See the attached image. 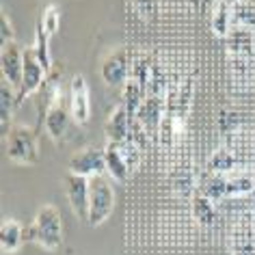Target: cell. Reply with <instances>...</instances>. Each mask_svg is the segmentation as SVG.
Here are the masks:
<instances>
[{
    "label": "cell",
    "mask_w": 255,
    "mask_h": 255,
    "mask_svg": "<svg viewBox=\"0 0 255 255\" xmlns=\"http://www.w3.org/2000/svg\"><path fill=\"white\" fill-rule=\"evenodd\" d=\"M199 190L212 201H227V199H245L255 195V175L236 171L227 175H212L208 173L199 184Z\"/></svg>",
    "instance_id": "6da1fadb"
},
{
    "label": "cell",
    "mask_w": 255,
    "mask_h": 255,
    "mask_svg": "<svg viewBox=\"0 0 255 255\" xmlns=\"http://www.w3.org/2000/svg\"><path fill=\"white\" fill-rule=\"evenodd\" d=\"M26 240L39 245L46 251H56L63 245V219L59 208L46 203L37 210L33 223L26 227Z\"/></svg>",
    "instance_id": "7a4b0ae2"
},
{
    "label": "cell",
    "mask_w": 255,
    "mask_h": 255,
    "mask_svg": "<svg viewBox=\"0 0 255 255\" xmlns=\"http://www.w3.org/2000/svg\"><path fill=\"white\" fill-rule=\"evenodd\" d=\"M7 143V156L11 162L24 164V167H33L39 162V136L33 128L15 124L4 136Z\"/></svg>",
    "instance_id": "3957f363"
},
{
    "label": "cell",
    "mask_w": 255,
    "mask_h": 255,
    "mask_svg": "<svg viewBox=\"0 0 255 255\" xmlns=\"http://www.w3.org/2000/svg\"><path fill=\"white\" fill-rule=\"evenodd\" d=\"M115 210V188L108 177L98 175L89 180V219L91 227H100Z\"/></svg>",
    "instance_id": "277c9868"
},
{
    "label": "cell",
    "mask_w": 255,
    "mask_h": 255,
    "mask_svg": "<svg viewBox=\"0 0 255 255\" xmlns=\"http://www.w3.org/2000/svg\"><path fill=\"white\" fill-rule=\"evenodd\" d=\"M132 74L130 52L126 46H115L102 56L100 61V78L108 87H124Z\"/></svg>",
    "instance_id": "5b68a950"
},
{
    "label": "cell",
    "mask_w": 255,
    "mask_h": 255,
    "mask_svg": "<svg viewBox=\"0 0 255 255\" xmlns=\"http://www.w3.org/2000/svg\"><path fill=\"white\" fill-rule=\"evenodd\" d=\"M46 78H48V72L43 69L41 61L37 59L35 48L33 46L24 48V72H22V85L17 89V104H24L28 98L39 93Z\"/></svg>",
    "instance_id": "8992f818"
},
{
    "label": "cell",
    "mask_w": 255,
    "mask_h": 255,
    "mask_svg": "<svg viewBox=\"0 0 255 255\" xmlns=\"http://www.w3.org/2000/svg\"><path fill=\"white\" fill-rule=\"evenodd\" d=\"M69 173L82 175V177H98L106 175V154L104 147H82L69 158L67 164Z\"/></svg>",
    "instance_id": "52a82bcc"
},
{
    "label": "cell",
    "mask_w": 255,
    "mask_h": 255,
    "mask_svg": "<svg viewBox=\"0 0 255 255\" xmlns=\"http://www.w3.org/2000/svg\"><path fill=\"white\" fill-rule=\"evenodd\" d=\"M232 255H255V216L240 212L229 232Z\"/></svg>",
    "instance_id": "ba28073f"
},
{
    "label": "cell",
    "mask_w": 255,
    "mask_h": 255,
    "mask_svg": "<svg viewBox=\"0 0 255 255\" xmlns=\"http://www.w3.org/2000/svg\"><path fill=\"white\" fill-rule=\"evenodd\" d=\"M63 190H65L67 203L78 221L89 219V177L67 173L63 175Z\"/></svg>",
    "instance_id": "9c48e42d"
},
{
    "label": "cell",
    "mask_w": 255,
    "mask_h": 255,
    "mask_svg": "<svg viewBox=\"0 0 255 255\" xmlns=\"http://www.w3.org/2000/svg\"><path fill=\"white\" fill-rule=\"evenodd\" d=\"M67 104L72 119L78 126H85L89 117H91V91H89L87 78L82 74H76L72 82H69V91H67Z\"/></svg>",
    "instance_id": "30bf717a"
},
{
    "label": "cell",
    "mask_w": 255,
    "mask_h": 255,
    "mask_svg": "<svg viewBox=\"0 0 255 255\" xmlns=\"http://www.w3.org/2000/svg\"><path fill=\"white\" fill-rule=\"evenodd\" d=\"M41 119H43V130H46V134L52 138L54 143H61L63 136L67 134V126H69V119H72L69 104H65L63 93L43 111Z\"/></svg>",
    "instance_id": "8fae6325"
},
{
    "label": "cell",
    "mask_w": 255,
    "mask_h": 255,
    "mask_svg": "<svg viewBox=\"0 0 255 255\" xmlns=\"http://www.w3.org/2000/svg\"><path fill=\"white\" fill-rule=\"evenodd\" d=\"M0 69H2V80H7L13 89H20L24 72V48H20L15 41L0 46Z\"/></svg>",
    "instance_id": "7c38bea8"
},
{
    "label": "cell",
    "mask_w": 255,
    "mask_h": 255,
    "mask_svg": "<svg viewBox=\"0 0 255 255\" xmlns=\"http://www.w3.org/2000/svg\"><path fill=\"white\" fill-rule=\"evenodd\" d=\"M171 184H173V193L177 197H193L195 195V171H193V156L186 149V154L177 156V162L171 173Z\"/></svg>",
    "instance_id": "4fadbf2b"
},
{
    "label": "cell",
    "mask_w": 255,
    "mask_h": 255,
    "mask_svg": "<svg viewBox=\"0 0 255 255\" xmlns=\"http://www.w3.org/2000/svg\"><path fill=\"white\" fill-rule=\"evenodd\" d=\"M130 126H132V117L128 113V108L121 102L119 106H115L111 115H108L106 124H104V134H106V143H121L130 138Z\"/></svg>",
    "instance_id": "5bb4252c"
},
{
    "label": "cell",
    "mask_w": 255,
    "mask_h": 255,
    "mask_svg": "<svg viewBox=\"0 0 255 255\" xmlns=\"http://www.w3.org/2000/svg\"><path fill=\"white\" fill-rule=\"evenodd\" d=\"M26 242V227L15 219H2L0 225V249L4 255H15Z\"/></svg>",
    "instance_id": "9a60e30c"
},
{
    "label": "cell",
    "mask_w": 255,
    "mask_h": 255,
    "mask_svg": "<svg viewBox=\"0 0 255 255\" xmlns=\"http://www.w3.org/2000/svg\"><path fill=\"white\" fill-rule=\"evenodd\" d=\"M225 43H227V54L229 56H234V59H238V61L251 59V54H253V30L232 26L229 35L225 37Z\"/></svg>",
    "instance_id": "2e32d148"
},
{
    "label": "cell",
    "mask_w": 255,
    "mask_h": 255,
    "mask_svg": "<svg viewBox=\"0 0 255 255\" xmlns=\"http://www.w3.org/2000/svg\"><path fill=\"white\" fill-rule=\"evenodd\" d=\"M190 212H193L195 223L201 225V227H214L216 221H219V208H216V201L206 197L201 190H197V193L190 197Z\"/></svg>",
    "instance_id": "e0dca14e"
},
{
    "label": "cell",
    "mask_w": 255,
    "mask_h": 255,
    "mask_svg": "<svg viewBox=\"0 0 255 255\" xmlns=\"http://www.w3.org/2000/svg\"><path fill=\"white\" fill-rule=\"evenodd\" d=\"M104 154H106V177L115 184H126L132 171L124 160V156H121L119 147L115 143H106Z\"/></svg>",
    "instance_id": "ac0fdd59"
},
{
    "label": "cell",
    "mask_w": 255,
    "mask_h": 255,
    "mask_svg": "<svg viewBox=\"0 0 255 255\" xmlns=\"http://www.w3.org/2000/svg\"><path fill=\"white\" fill-rule=\"evenodd\" d=\"M17 106V89H13L7 80L0 82V130H2V138L9 134L11 119H13V111Z\"/></svg>",
    "instance_id": "d6986e66"
},
{
    "label": "cell",
    "mask_w": 255,
    "mask_h": 255,
    "mask_svg": "<svg viewBox=\"0 0 255 255\" xmlns=\"http://www.w3.org/2000/svg\"><path fill=\"white\" fill-rule=\"evenodd\" d=\"M212 15H210V26H212V33L221 39H225L232 30V17H234V7L227 2V0H219L212 9Z\"/></svg>",
    "instance_id": "ffe728a7"
},
{
    "label": "cell",
    "mask_w": 255,
    "mask_h": 255,
    "mask_svg": "<svg viewBox=\"0 0 255 255\" xmlns=\"http://www.w3.org/2000/svg\"><path fill=\"white\" fill-rule=\"evenodd\" d=\"M238 171V160H236V154H232L229 149L221 147L216 149L208 160V173L212 175H227V173H236Z\"/></svg>",
    "instance_id": "44dd1931"
},
{
    "label": "cell",
    "mask_w": 255,
    "mask_h": 255,
    "mask_svg": "<svg viewBox=\"0 0 255 255\" xmlns=\"http://www.w3.org/2000/svg\"><path fill=\"white\" fill-rule=\"evenodd\" d=\"M33 48H35V52H37V59L41 61L43 69L50 74L54 69L52 56H50V35L39 26V24H37V28H35V43H33Z\"/></svg>",
    "instance_id": "7402d4cb"
},
{
    "label": "cell",
    "mask_w": 255,
    "mask_h": 255,
    "mask_svg": "<svg viewBox=\"0 0 255 255\" xmlns=\"http://www.w3.org/2000/svg\"><path fill=\"white\" fill-rule=\"evenodd\" d=\"M39 26L46 30V33L52 37L59 33V26H61V13H59V7L56 4H48V7H43L41 11V17H39Z\"/></svg>",
    "instance_id": "603a6c76"
},
{
    "label": "cell",
    "mask_w": 255,
    "mask_h": 255,
    "mask_svg": "<svg viewBox=\"0 0 255 255\" xmlns=\"http://www.w3.org/2000/svg\"><path fill=\"white\" fill-rule=\"evenodd\" d=\"M121 151V156H124V160L128 162V167L130 171L138 169V164H141V147L132 141V138H128V141H121V143H115Z\"/></svg>",
    "instance_id": "cb8c5ba5"
},
{
    "label": "cell",
    "mask_w": 255,
    "mask_h": 255,
    "mask_svg": "<svg viewBox=\"0 0 255 255\" xmlns=\"http://www.w3.org/2000/svg\"><path fill=\"white\" fill-rule=\"evenodd\" d=\"M11 41H15L13 24H11L9 13L2 7V11H0V43H2V46H7V43H11Z\"/></svg>",
    "instance_id": "d4e9b609"
},
{
    "label": "cell",
    "mask_w": 255,
    "mask_h": 255,
    "mask_svg": "<svg viewBox=\"0 0 255 255\" xmlns=\"http://www.w3.org/2000/svg\"><path fill=\"white\" fill-rule=\"evenodd\" d=\"M132 7L136 9L138 15H143L145 20H149V15H151V0H132Z\"/></svg>",
    "instance_id": "484cf974"
},
{
    "label": "cell",
    "mask_w": 255,
    "mask_h": 255,
    "mask_svg": "<svg viewBox=\"0 0 255 255\" xmlns=\"http://www.w3.org/2000/svg\"><path fill=\"white\" fill-rule=\"evenodd\" d=\"M193 4H195V9H199V7L206 4V0H193Z\"/></svg>",
    "instance_id": "4316f807"
},
{
    "label": "cell",
    "mask_w": 255,
    "mask_h": 255,
    "mask_svg": "<svg viewBox=\"0 0 255 255\" xmlns=\"http://www.w3.org/2000/svg\"><path fill=\"white\" fill-rule=\"evenodd\" d=\"M229 4H232V7H236V4H240V2H247V0H227Z\"/></svg>",
    "instance_id": "83f0119b"
},
{
    "label": "cell",
    "mask_w": 255,
    "mask_h": 255,
    "mask_svg": "<svg viewBox=\"0 0 255 255\" xmlns=\"http://www.w3.org/2000/svg\"><path fill=\"white\" fill-rule=\"evenodd\" d=\"M216 2H219V0H206V4H210V9H212Z\"/></svg>",
    "instance_id": "f1b7e54d"
}]
</instances>
